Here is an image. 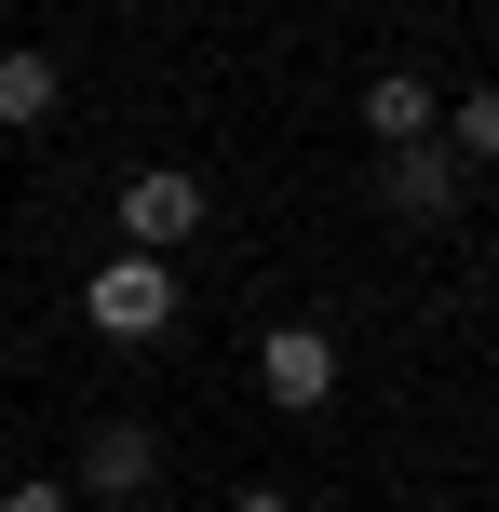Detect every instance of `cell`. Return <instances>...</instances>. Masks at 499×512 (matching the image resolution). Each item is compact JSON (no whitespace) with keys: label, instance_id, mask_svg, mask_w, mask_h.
<instances>
[{"label":"cell","instance_id":"7a4b0ae2","mask_svg":"<svg viewBox=\"0 0 499 512\" xmlns=\"http://www.w3.org/2000/svg\"><path fill=\"white\" fill-rule=\"evenodd\" d=\"M257 378H270L284 418H324V405H338V337H324V324H270L257 337Z\"/></svg>","mask_w":499,"mask_h":512},{"label":"cell","instance_id":"ba28073f","mask_svg":"<svg viewBox=\"0 0 499 512\" xmlns=\"http://www.w3.org/2000/svg\"><path fill=\"white\" fill-rule=\"evenodd\" d=\"M446 135H459V162H499V81H486V95H459V108H446Z\"/></svg>","mask_w":499,"mask_h":512},{"label":"cell","instance_id":"277c9868","mask_svg":"<svg viewBox=\"0 0 499 512\" xmlns=\"http://www.w3.org/2000/svg\"><path fill=\"white\" fill-rule=\"evenodd\" d=\"M149 486H162V445L135 432V418H95V445H81V499L122 512V499H149Z\"/></svg>","mask_w":499,"mask_h":512},{"label":"cell","instance_id":"3957f363","mask_svg":"<svg viewBox=\"0 0 499 512\" xmlns=\"http://www.w3.org/2000/svg\"><path fill=\"white\" fill-rule=\"evenodd\" d=\"M203 230V189L176 176V162H149V176H122V256H176Z\"/></svg>","mask_w":499,"mask_h":512},{"label":"cell","instance_id":"9c48e42d","mask_svg":"<svg viewBox=\"0 0 499 512\" xmlns=\"http://www.w3.org/2000/svg\"><path fill=\"white\" fill-rule=\"evenodd\" d=\"M0 512H81V499L54 486V472H27V486H0Z\"/></svg>","mask_w":499,"mask_h":512},{"label":"cell","instance_id":"52a82bcc","mask_svg":"<svg viewBox=\"0 0 499 512\" xmlns=\"http://www.w3.org/2000/svg\"><path fill=\"white\" fill-rule=\"evenodd\" d=\"M0 122H54V54H27V41H0Z\"/></svg>","mask_w":499,"mask_h":512},{"label":"cell","instance_id":"5b68a950","mask_svg":"<svg viewBox=\"0 0 499 512\" xmlns=\"http://www.w3.org/2000/svg\"><path fill=\"white\" fill-rule=\"evenodd\" d=\"M392 216H419V230H432V216H459V149H432V135H419V149L392 162Z\"/></svg>","mask_w":499,"mask_h":512},{"label":"cell","instance_id":"8fae6325","mask_svg":"<svg viewBox=\"0 0 499 512\" xmlns=\"http://www.w3.org/2000/svg\"><path fill=\"white\" fill-rule=\"evenodd\" d=\"M108 14H122V0H108Z\"/></svg>","mask_w":499,"mask_h":512},{"label":"cell","instance_id":"6da1fadb","mask_svg":"<svg viewBox=\"0 0 499 512\" xmlns=\"http://www.w3.org/2000/svg\"><path fill=\"white\" fill-rule=\"evenodd\" d=\"M81 324L122 337V351H149V337L176 324V256H108V270L81 283Z\"/></svg>","mask_w":499,"mask_h":512},{"label":"cell","instance_id":"30bf717a","mask_svg":"<svg viewBox=\"0 0 499 512\" xmlns=\"http://www.w3.org/2000/svg\"><path fill=\"white\" fill-rule=\"evenodd\" d=\"M230 512H297V499H270V486H257V499H230Z\"/></svg>","mask_w":499,"mask_h":512},{"label":"cell","instance_id":"8992f818","mask_svg":"<svg viewBox=\"0 0 499 512\" xmlns=\"http://www.w3.org/2000/svg\"><path fill=\"white\" fill-rule=\"evenodd\" d=\"M365 135H378V149H419V135H432V81H419V68L365 81Z\"/></svg>","mask_w":499,"mask_h":512}]
</instances>
